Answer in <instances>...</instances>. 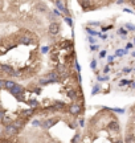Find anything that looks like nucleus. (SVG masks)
Instances as JSON below:
<instances>
[{
  "label": "nucleus",
  "mask_w": 135,
  "mask_h": 143,
  "mask_svg": "<svg viewBox=\"0 0 135 143\" xmlns=\"http://www.w3.org/2000/svg\"><path fill=\"white\" fill-rule=\"evenodd\" d=\"M119 33H120V35H126V30H125V29H122V28H120V29H119Z\"/></svg>",
  "instance_id": "obj_23"
},
{
  "label": "nucleus",
  "mask_w": 135,
  "mask_h": 143,
  "mask_svg": "<svg viewBox=\"0 0 135 143\" xmlns=\"http://www.w3.org/2000/svg\"><path fill=\"white\" fill-rule=\"evenodd\" d=\"M74 141H75V142H77V141H80V136L77 135V136H75V138H73V142H74Z\"/></svg>",
  "instance_id": "obj_28"
},
{
  "label": "nucleus",
  "mask_w": 135,
  "mask_h": 143,
  "mask_svg": "<svg viewBox=\"0 0 135 143\" xmlns=\"http://www.w3.org/2000/svg\"><path fill=\"white\" fill-rule=\"evenodd\" d=\"M56 122H57V119H48L46 122H44V123H43V126H44L45 128H49V127H52V126L54 125Z\"/></svg>",
  "instance_id": "obj_5"
},
{
  "label": "nucleus",
  "mask_w": 135,
  "mask_h": 143,
  "mask_svg": "<svg viewBox=\"0 0 135 143\" xmlns=\"http://www.w3.org/2000/svg\"><path fill=\"white\" fill-rule=\"evenodd\" d=\"M86 30H88V32L90 33V35H93V36H95V35H98L97 32H94V30L91 29V28H86Z\"/></svg>",
  "instance_id": "obj_17"
},
{
  "label": "nucleus",
  "mask_w": 135,
  "mask_h": 143,
  "mask_svg": "<svg viewBox=\"0 0 135 143\" xmlns=\"http://www.w3.org/2000/svg\"><path fill=\"white\" fill-rule=\"evenodd\" d=\"M21 41H22L24 44H29V43H30V38H29V37H22Z\"/></svg>",
  "instance_id": "obj_15"
},
{
  "label": "nucleus",
  "mask_w": 135,
  "mask_h": 143,
  "mask_svg": "<svg viewBox=\"0 0 135 143\" xmlns=\"http://www.w3.org/2000/svg\"><path fill=\"white\" fill-rule=\"evenodd\" d=\"M54 107L56 109H62V107H65V103H62V102H57L54 105Z\"/></svg>",
  "instance_id": "obj_12"
},
{
  "label": "nucleus",
  "mask_w": 135,
  "mask_h": 143,
  "mask_svg": "<svg viewBox=\"0 0 135 143\" xmlns=\"http://www.w3.org/2000/svg\"><path fill=\"white\" fill-rule=\"evenodd\" d=\"M3 117H4V111H3V110H0V119H1Z\"/></svg>",
  "instance_id": "obj_27"
},
{
  "label": "nucleus",
  "mask_w": 135,
  "mask_h": 143,
  "mask_svg": "<svg viewBox=\"0 0 135 143\" xmlns=\"http://www.w3.org/2000/svg\"><path fill=\"white\" fill-rule=\"evenodd\" d=\"M4 82H5V81H1V80H0V89L4 88Z\"/></svg>",
  "instance_id": "obj_24"
},
{
  "label": "nucleus",
  "mask_w": 135,
  "mask_h": 143,
  "mask_svg": "<svg viewBox=\"0 0 135 143\" xmlns=\"http://www.w3.org/2000/svg\"><path fill=\"white\" fill-rule=\"evenodd\" d=\"M89 41H90V43H91V44H93V43H94V41H95V40H94V38H93V37H89Z\"/></svg>",
  "instance_id": "obj_30"
},
{
  "label": "nucleus",
  "mask_w": 135,
  "mask_h": 143,
  "mask_svg": "<svg viewBox=\"0 0 135 143\" xmlns=\"http://www.w3.org/2000/svg\"><path fill=\"white\" fill-rule=\"evenodd\" d=\"M98 91H99V88H98V86H95V88L93 89V94H97Z\"/></svg>",
  "instance_id": "obj_21"
},
{
  "label": "nucleus",
  "mask_w": 135,
  "mask_h": 143,
  "mask_svg": "<svg viewBox=\"0 0 135 143\" xmlns=\"http://www.w3.org/2000/svg\"><path fill=\"white\" fill-rule=\"evenodd\" d=\"M40 83H41V85H46V83H49V81H48L46 78H41V80H40Z\"/></svg>",
  "instance_id": "obj_18"
},
{
  "label": "nucleus",
  "mask_w": 135,
  "mask_h": 143,
  "mask_svg": "<svg viewBox=\"0 0 135 143\" xmlns=\"http://www.w3.org/2000/svg\"><path fill=\"white\" fill-rule=\"evenodd\" d=\"M70 114H80L81 113V106L78 103H72V106L69 107Z\"/></svg>",
  "instance_id": "obj_4"
},
{
  "label": "nucleus",
  "mask_w": 135,
  "mask_h": 143,
  "mask_svg": "<svg viewBox=\"0 0 135 143\" xmlns=\"http://www.w3.org/2000/svg\"><path fill=\"white\" fill-rule=\"evenodd\" d=\"M58 32H60V25H58L57 23H52L49 25V33L52 36H56Z\"/></svg>",
  "instance_id": "obj_2"
},
{
  "label": "nucleus",
  "mask_w": 135,
  "mask_h": 143,
  "mask_svg": "<svg viewBox=\"0 0 135 143\" xmlns=\"http://www.w3.org/2000/svg\"><path fill=\"white\" fill-rule=\"evenodd\" d=\"M126 142H135V136H134V135L126 136Z\"/></svg>",
  "instance_id": "obj_13"
},
{
  "label": "nucleus",
  "mask_w": 135,
  "mask_h": 143,
  "mask_svg": "<svg viewBox=\"0 0 135 143\" xmlns=\"http://www.w3.org/2000/svg\"><path fill=\"white\" fill-rule=\"evenodd\" d=\"M109 128L112 131H118L119 130V125H118V122H110L109 123Z\"/></svg>",
  "instance_id": "obj_6"
},
{
  "label": "nucleus",
  "mask_w": 135,
  "mask_h": 143,
  "mask_svg": "<svg viewBox=\"0 0 135 143\" xmlns=\"http://www.w3.org/2000/svg\"><path fill=\"white\" fill-rule=\"evenodd\" d=\"M46 52H48V48L44 46V48H43V53H46Z\"/></svg>",
  "instance_id": "obj_29"
},
{
  "label": "nucleus",
  "mask_w": 135,
  "mask_h": 143,
  "mask_svg": "<svg viewBox=\"0 0 135 143\" xmlns=\"http://www.w3.org/2000/svg\"><path fill=\"white\" fill-rule=\"evenodd\" d=\"M5 133L8 134V135H16V134L19 133V127L16 125H12V123H9V125L5 126Z\"/></svg>",
  "instance_id": "obj_1"
},
{
  "label": "nucleus",
  "mask_w": 135,
  "mask_h": 143,
  "mask_svg": "<svg viewBox=\"0 0 135 143\" xmlns=\"http://www.w3.org/2000/svg\"><path fill=\"white\" fill-rule=\"evenodd\" d=\"M9 91L12 94H15V95H19V94H21L22 93V88L20 85H17V83H15V85L12 86V88L9 89Z\"/></svg>",
  "instance_id": "obj_3"
},
{
  "label": "nucleus",
  "mask_w": 135,
  "mask_h": 143,
  "mask_svg": "<svg viewBox=\"0 0 135 143\" xmlns=\"http://www.w3.org/2000/svg\"><path fill=\"white\" fill-rule=\"evenodd\" d=\"M56 5H57V8L61 11V12H62V9L65 8V7H64V4L61 3V0H56Z\"/></svg>",
  "instance_id": "obj_10"
},
{
  "label": "nucleus",
  "mask_w": 135,
  "mask_h": 143,
  "mask_svg": "<svg viewBox=\"0 0 135 143\" xmlns=\"http://www.w3.org/2000/svg\"><path fill=\"white\" fill-rule=\"evenodd\" d=\"M65 21L68 23V25H70V27H72V25H73V23H72V19H70L69 16H66V17H65Z\"/></svg>",
  "instance_id": "obj_16"
},
{
  "label": "nucleus",
  "mask_w": 135,
  "mask_h": 143,
  "mask_svg": "<svg viewBox=\"0 0 135 143\" xmlns=\"http://www.w3.org/2000/svg\"><path fill=\"white\" fill-rule=\"evenodd\" d=\"M83 123H85V120H83V119H80V125L83 126Z\"/></svg>",
  "instance_id": "obj_31"
},
{
  "label": "nucleus",
  "mask_w": 135,
  "mask_h": 143,
  "mask_svg": "<svg viewBox=\"0 0 135 143\" xmlns=\"http://www.w3.org/2000/svg\"><path fill=\"white\" fill-rule=\"evenodd\" d=\"M126 27H127L128 29H131V30H135V25H133V24H126Z\"/></svg>",
  "instance_id": "obj_19"
},
{
  "label": "nucleus",
  "mask_w": 135,
  "mask_h": 143,
  "mask_svg": "<svg viewBox=\"0 0 135 143\" xmlns=\"http://www.w3.org/2000/svg\"><path fill=\"white\" fill-rule=\"evenodd\" d=\"M130 3H131L133 5H135V0H130Z\"/></svg>",
  "instance_id": "obj_33"
},
{
  "label": "nucleus",
  "mask_w": 135,
  "mask_h": 143,
  "mask_svg": "<svg viewBox=\"0 0 135 143\" xmlns=\"http://www.w3.org/2000/svg\"><path fill=\"white\" fill-rule=\"evenodd\" d=\"M37 9L45 12V11H46V5H45V4H38V5H37Z\"/></svg>",
  "instance_id": "obj_11"
},
{
  "label": "nucleus",
  "mask_w": 135,
  "mask_h": 143,
  "mask_svg": "<svg viewBox=\"0 0 135 143\" xmlns=\"http://www.w3.org/2000/svg\"><path fill=\"white\" fill-rule=\"evenodd\" d=\"M123 73H130V69H128V68H125V69H123Z\"/></svg>",
  "instance_id": "obj_26"
},
{
  "label": "nucleus",
  "mask_w": 135,
  "mask_h": 143,
  "mask_svg": "<svg viewBox=\"0 0 135 143\" xmlns=\"http://www.w3.org/2000/svg\"><path fill=\"white\" fill-rule=\"evenodd\" d=\"M33 126H40V122H38V120H35V122H33Z\"/></svg>",
  "instance_id": "obj_25"
},
{
  "label": "nucleus",
  "mask_w": 135,
  "mask_h": 143,
  "mask_svg": "<svg viewBox=\"0 0 135 143\" xmlns=\"http://www.w3.org/2000/svg\"><path fill=\"white\" fill-rule=\"evenodd\" d=\"M29 105L32 106V107H36V106H38V102L36 99H33V101H29Z\"/></svg>",
  "instance_id": "obj_14"
},
{
  "label": "nucleus",
  "mask_w": 135,
  "mask_h": 143,
  "mask_svg": "<svg viewBox=\"0 0 135 143\" xmlns=\"http://www.w3.org/2000/svg\"><path fill=\"white\" fill-rule=\"evenodd\" d=\"M90 66H91V69H95V68H97V62H95V60L91 62V65H90Z\"/></svg>",
  "instance_id": "obj_22"
},
{
  "label": "nucleus",
  "mask_w": 135,
  "mask_h": 143,
  "mask_svg": "<svg viewBox=\"0 0 135 143\" xmlns=\"http://www.w3.org/2000/svg\"><path fill=\"white\" fill-rule=\"evenodd\" d=\"M105 54H106V52H101L99 56H101V57H105Z\"/></svg>",
  "instance_id": "obj_32"
},
{
  "label": "nucleus",
  "mask_w": 135,
  "mask_h": 143,
  "mask_svg": "<svg viewBox=\"0 0 135 143\" xmlns=\"http://www.w3.org/2000/svg\"><path fill=\"white\" fill-rule=\"evenodd\" d=\"M13 85H15V82H13V81H5V82H4V86L8 89V90H9Z\"/></svg>",
  "instance_id": "obj_9"
},
{
  "label": "nucleus",
  "mask_w": 135,
  "mask_h": 143,
  "mask_svg": "<svg viewBox=\"0 0 135 143\" xmlns=\"http://www.w3.org/2000/svg\"><path fill=\"white\" fill-rule=\"evenodd\" d=\"M33 115V109H29V110H24L22 111V117H30Z\"/></svg>",
  "instance_id": "obj_8"
},
{
  "label": "nucleus",
  "mask_w": 135,
  "mask_h": 143,
  "mask_svg": "<svg viewBox=\"0 0 135 143\" xmlns=\"http://www.w3.org/2000/svg\"><path fill=\"white\" fill-rule=\"evenodd\" d=\"M126 83H130V81H126V80H122V81H120V83H119V85H120V86H123V85H126Z\"/></svg>",
  "instance_id": "obj_20"
},
{
  "label": "nucleus",
  "mask_w": 135,
  "mask_h": 143,
  "mask_svg": "<svg viewBox=\"0 0 135 143\" xmlns=\"http://www.w3.org/2000/svg\"><path fill=\"white\" fill-rule=\"evenodd\" d=\"M1 122H3V125H4V126H7V125H9L12 120H11V117L9 115H4L1 118Z\"/></svg>",
  "instance_id": "obj_7"
}]
</instances>
